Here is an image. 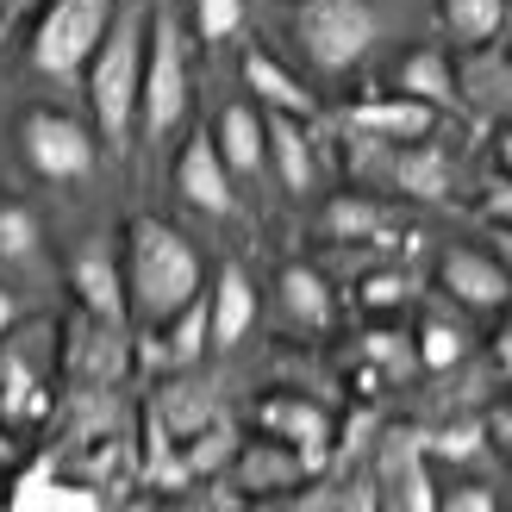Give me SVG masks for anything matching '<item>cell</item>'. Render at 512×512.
Instances as JSON below:
<instances>
[{"mask_svg":"<svg viewBox=\"0 0 512 512\" xmlns=\"http://www.w3.org/2000/svg\"><path fill=\"white\" fill-rule=\"evenodd\" d=\"M488 438H500V444H512V406H500V413L488 419Z\"/></svg>","mask_w":512,"mask_h":512,"instance_id":"e575fe53","label":"cell"},{"mask_svg":"<svg viewBox=\"0 0 512 512\" xmlns=\"http://www.w3.org/2000/svg\"><path fill=\"white\" fill-rule=\"evenodd\" d=\"M363 350H369V363L394 369V375H406V369L419 363V344H413V338H400V331H375V338H369Z\"/></svg>","mask_w":512,"mask_h":512,"instance_id":"4316f807","label":"cell"},{"mask_svg":"<svg viewBox=\"0 0 512 512\" xmlns=\"http://www.w3.org/2000/svg\"><path fill=\"white\" fill-rule=\"evenodd\" d=\"M438 281H444V294H456L463 306H475V313H500V306H512V275H506L500 256H481V250H444Z\"/></svg>","mask_w":512,"mask_h":512,"instance_id":"9c48e42d","label":"cell"},{"mask_svg":"<svg viewBox=\"0 0 512 512\" xmlns=\"http://www.w3.org/2000/svg\"><path fill=\"white\" fill-rule=\"evenodd\" d=\"M50 512H100V494H94V488H69V481H57Z\"/></svg>","mask_w":512,"mask_h":512,"instance_id":"1f68e13d","label":"cell"},{"mask_svg":"<svg viewBox=\"0 0 512 512\" xmlns=\"http://www.w3.org/2000/svg\"><path fill=\"white\" fill-rule=\"evenodd\" d=\"M444 32L456 38V44H469V50H481L500 25H506V0H444Z\"/></svg>","mask_w":512,"mask_h":512,"instance_id":"ffe728a7","label":"cell"},{"mask_svg":"<svg viewBox=\"0 0 512 512\" xmlns=\"http://www.w3.org/2000/svg\"><path fill=\"white\" fill-rule=\"evenodd\" d=\"M213 144H219V157H225V169H232V175H263V163H269L263 107H244V100H238V107H225Z\"/></svg>","mask_w":512,"mask_h":512,"instance_id":"7c38bea8","label":"cell"},{"mask_svg":"<svg viewBox=\"0 0 512 512\" xmlns=\"http://www.w3.org/2000/svg\"><path fill=\"white\" fill-rule=\"evenodd\" d=\"M200 294V256L194 244L163 219H132L125 244V300L144 325H169Z\"/></svg>","mask_w":512,"mask_h":512,"instance_id":"6da1fadb","label":"cell"},{"mask_svg":"<svg viewBox=\"0 0 512 512\" xmlns=\"http://www.w3.org/2000/svg\"><path fill=\"white\" fill-rule=\"evenodd\" d=\"M294 38L306 63L325 75H344L369 57L375 44V7L369 0H300L294 7Z\"/></svg>","mask_w":512,"mask_h":512,"instance_id":"277c9868","label":"cell"},{"mask_svg":"<svg viewBox=\"0 0 512 512\" xmlns=\"http://www.w3.org/2000/svg\"><path fill=\"white\" fill-rule=\"evenodd\" d=\"M494 157H500V175H512V125H500V138H494Z\"/></svg>","mask_w":512,"mask_h":512,"instance_id":"d590c367","label":"cell"},{"mask_svg":"<svg viewBox=\"0 0 512 512\" xmlns=\"http://www.w3.org/2000/svg\"><path fill=\"white\" fill-rule=\"evenodd\" d=\"M363 300H369V306H394V300H406V275H369V281H363Z\"/></svg>","mask_w":512,"mask_h":512,"instance_id":"d6a6232c","label":"cell"},{"mask_svg":"<svg viewBox=\"0 0 512 512\" xmlns=\"http://www.w3.org/2000/svg\"><path fill=\"white\" fill-rule=\"evenodd\" d=\"M394 88L413 94V100H425V107H438V113L463 107V88H456V69H450L444 50H413V57L394 69Z\"/></svg>","mask_w":512,"mask_h":512,"instance_id":"9a60e30c","label":"cell"},{"mask_svg":"<svg viewBox=\"0 0 512 512\" xmlns=\"http://www.w3.org/2000/svg\"><path fill=\"white\" fill-rule=\"evenodd\" d=\"M463 331H456V325H444V319H431L425 331H419V363L425 369H456V363H463Z\"/></svg>","mask_w":512,"mask_h":512,"instance_id":"cb8c5ba5","label":"cell"},{"mask_svg":"<svg viewBox=\"0 0 512 512\" xmlns=\"http://www.w3.org/2000/svg\"><path fill=\"white\" fill-rule=\"evenodd\" d=\"M144 32L150 19L144 13H119L113 32L100 38V50L88 57V107L107 150H125L138 125V88H144Z\"/></svg>","mask_w":512,"mask_h":512,"instance_id":"7a4b0ae2","label":"cell"},{"mask_svg":"<svg viewBox=\"0 0 512 512\" xmlns=\"http://www.w3.org/2000/svg\"><path fill=\"white\" fill-rule=\"evenodd\" d=\"M207 300H213V350H232L244 331L256 325V288H250V275L238 263H225Z\"/></svg>","mask_w":512,"mask_h":512,"instance_id":"5bb4252c","label":"cell"},{"mask_svg":"<svg viewBox=\"0 0 512 512\" xmlns=\"http://www.w3.org/2000/svg\"><path fill=\"white\" fill-rule=\"evenodd\" d=\"M256 425H263L275 444H288L300 456V469H319L325 450H331V413L319 400H306V394L263 400V406H256Z\"/></svg>","mask_w":512,"mask_h":512,"instance_id":"52a82bcc","label":"cell"},{"mask_svg":"<svg viewBox=\"0 0 512 512\" xmlns=\"http://www.w3.org/2000/svg\"><path fill=\"white\" fill-rule=\"evenodd\" d=\"M188 463L194 469H219L225 463V431H213V438H207V431H194V456H188Z\"/></svg>","mask_w":512,"mask_h":512,"instance_id":"836d02e7","label":"cell"},{"mask_svg":"<svg viewBox=\"0 0 512 512\" xmlns=\"http://www.w3.org/2000/svg\"><path fill=\"white\" fill-rule=\"evenodd\" d=\"M169 325H175V331H169V350H163V356H169V363H194V356L207 350V338H213V300L194 294Z\"/></svg>","mask_w":512,"mask_h":512,"instance_id":"7402d4cb","label":"cell"},{"mask_svg":"<svg viewBox=\"0 0 512 512\" xmlns=\"http://www.w3.org/2000/svg\"><path fill=\"white\" fill-rule=\"evenodd\" d=\"M69 369L88 375V381H113V375H125V325L82 313V319H75V344H69Z\"/></svg>","mask_w":512,"mask_h":512,"instance_id":"4fadbf2b","label":"cell"},{"mask_svg":"<svg viewBox=\"0 0 512 512\" xmlns=\"http://www.w3.org/2000/svg\"><path fill=\"white\" fill-rule=\"evenodd\" d=\"M481 219L488 225H512V175H494L488 194H481Z\"/></svg>","mask_w":512,"mask_h":512,"instance_id":"f546056e","label":"cell"},{"mask_svg":"<svg viewBox=\"0 0 512 512\" xmlns=\"http://www.w3.org/2000/svg\"><path fill=\"white\" fill-rule=\"evenodd\" d=\"M107 32H113V0H44L32 25V69L38 75L88 69Z\"/></svg>","mask_w":512,"mask_h":512,"instance_id":"5b68a950","label":"cell"},{"mask_svg":"<svg viewBox=\"0 0 512 512\" xmlns=\"http://www.w3.org/2000/svg\"><path fill=\"white\" fill-rule=\"evenodd\" d=\"M481 438H488V425H450L438 438H419L425 456H438V463H475L481 456Z\"/></svg>","mask_w":512,"mask_h":512,"instance_id":"d4e9b609","label":"cell"},{"mask_svg":"<svg viewBox=\"0 0 512 512\" xmlns=\"http://www.w3.org/2000/svg\"><path fill=\"white\" fill-rule=\"evenodd\" d=\"M244 25V0H194V32L207 44H225Z\"/></svg>","mask_w":512,"mask_h":512,"instance_id":"484cf974","label":"cell"},{"mask_svg":"<svg viewBox=\"0 0 512 512\" xmlns=\"http://www.w3.org/2000/svg\"><path fill=\"white\" fill-rule=\"evenodd\" d=\"M344 125H350V138H369V144H419V138H431L438 132V107H425V100H413V94H381V100H363V107H350L344 113Z\"/></svg>","mask_w":512,"mask_h":512,"instance_id":"ba28073f","label":"cell"},{"mask_svg":"<svg viewBox=\"0 0 512 512\" xmlns=\"http://www.w3.org/2000/svg\"><path fill=\"white\" fill-rule=\"evenodd\" d=\"M188 107V44L175 13H157L144 32V88H138V132L150 144H163L175 132V119Z\"/></svg>","mask_w":512,"mask_h":512,"instance_id":"3957f363","label":"cell"},{"mask_svg":"<svg viewBox=\"0 0 512 512\" xmlns=\"http://www.w3.org/2000/svg\"><path fill=\"white\" fill-rule=\"evenodd\" d=\"M263 132H269V163H275V175L294 194H306V188H313V144H306V125L294 113H269L263 107Z\"/></svg>","mask_w":512,"mask_h":512,"instance_id":"ac0fdd59","label":"cell"},{"mask_svg":"<svg viewBox=\"0 0 512 512\" xmlns=\"http://www.w3.org/2000/svg\"><path fill=\"white\" fill-rule=\"evenodd\" d=\"M456 88L475 94L481 113H512V63H500V57H475Z\"/></svg>","mask_w":512,"mask_h":512,"instance_id":"44dd1931","label":"cell"},{"mask_svg":"<svg viewBox=\"0 0 512 512\" xmlns=\"http://www.w3.org/2000/svg\"><path fill=\"white\" fill-rule=\"evenodd\" d=\"M50 494H57V481H50V469H32L13 488V500H7V512H50Z\"/></svg>","mask_w":512,"mask_h":512,"instance_id":"f1b7e54d","label":"cell"},{"mask_svg":"<svg viewBox=\"0 0 512 512\" xmlns=\"http://www.w3.org/2000/svg\"><path fill=\"white\" fill-rule=\"evenodd\" d=\"M19 144H25V163H32L44 182H75V175L94 169V138H88V125H75L69 113H50V107L25 113Z\"/></svg>","mask_w":512,"mask_h":512,"instance_id":"8992f818","label":"cell"},{"mask_svg":"<svg viewBox=\"0 0 512 512\" xmlns=\"http://www.w3.org/2000/svg\"><path fill=\"white\" fill-rule=\"evenodd\" d=\"M281 306H288V319L306 325V331H325L331 325V294H325L319 269H306V263L281 269Z\"/></svg>","mask_w":512,"mask_h":512,"instance_id":"d6986e66","label":"cell"},{"mask_svg":"<svg viewBox=\"0 0 512 512\" xmlns=\"http://www.w3.org/2000/svg\"><path fill=\"white\" fill-rule=\"evenodd\" d=\"M494 244H500V263H506V275H512V225H494Z\"/></svg>","mask_w":512,"mask_h":512,"instance_id":"f35d334b","label":"cell"},{"mask_svg":"<svg viewBox=\"0 0 512 512\" xmlns=\"http://www.w3.org/2000/svg\"><path fill=\"white\" fill-rule=\"evenodd\" d=\"M38 244V225L25 207H0V256H25Z\"/></svg>","mask_w":512,"mask_h":512,"instance_id":"83f0119b","label":"cell"},{"mask_svg":"<svg viewBox=\"0 0 512 512\" xmlns=\"http://www.w3.org/2000/svg\"><path fill=\"white\" fill-rule=\"evenodd\" d=\"M438 512H500V506L488 488H450V494H438Z\"/></svg>","mask_w":512,"mask_h":512,"instance_id":"4dcf8cb0","label":"cell"},{"mask_svg":"<svg viewBox=\"0 0 512 512\" xmlns=\"http://www.w3.org/2000/svg\"><path fill=\"white\" fill-rule=\"evenodd\" d=\"M13 319H19V300L0 288V338H7V325H13Z\"/></svg>","mask_w":512,"mask_h":512,"instance_id":"74e56055","label":"cell"},{"mask_svg":"<svg viewBox=\"0 0 512 512\" xmlns=\"http://www.w3.org/2000/svg\"><path fill=\"white\" fill-rule=\"evenodd\" d=\"M75 294H82V313H94V319L125 325V313H132L125 275L107 263V250H82V263H75Z\"/></svg>","mask_w":512,"mask_h":512,"instance_id":"e0dca14e","label":"cell"},{"mask_svg":"<svg viewBox=\"0 0 512 512\" xmlns=\"http://www.w3.org/2000/svg\"><path fill=\"white\" fill-rule=\"evenodd\" d=\"M244 88L256 94V107H269V113H294V119H313V94H306L288 69H281L269 50H250L244 57Z\"/></svg>","mask_w":512,"mask_h":512,"instance_id":"2e32d148","label":"cell"},{"mask_svg":"<svg viewBox=\"0 0 512 512\" xmlns=\"http://www.w3.org/2000/svg\"><path fill=\"white\" fill-rule=\"evenodd\" d=\"M450 182H456V163H450L444 144H431V138L400 144V157H394V188H400L406 200H425V207H438V200L450 194Z\"/></svg>","mask_w":512,"mask_h":512,"instance_id":"8fae6325","label":"cell"},{"mask_svg":"<svg viewBox=\"0 0 512 512\" xmlns=\"http://www.w3.org/2000/svg\"><path fill=\"white\" fill-rule=\"evenodd\" d=\"M7 456H13V444H7V431H0V463H7Z\"/></svg>","mask_w":512,"mask_h":512,"instance_id":"60d3db41","label":"cell"},{"mask_svg":"<svg viewBox=\"0 0 512 512\" xmlns=\"http://www.w3.org/2000/svg\"><path fill=\"white\" fill-rule=\"evenodd\" d=\"M32 7H44V0H0V19H19V13H32Z\"/></svg>","mask_w":512,"mask_h":512,"instance_id":"ab89813d","label":"cell"},{"mask_svg":"<svg viewBox=\"0 0 512 512\" xmlns=\"http://www.w3.org/2000/svg\"><path fill=\"white\" fill-rule=\"evenodd\" d=\"M494 356H500V369L512 375V319L500 325V338H494Z\"/></svg>","mask_w":512,"mask_h":512,"instance_id":"8d00e7d4","label":"cell"},{"mask_svg":"<svg viewBox=\"0 0 512 512\" xmlns=\"http://www.w3.org/2000/svg\"><path fill=\"white\" fill-rule=\"evenodd\" d=\"M175 188H182V200L194 213H213V219L232 213V169H225L219 144L207 132L194 144H182V157H175Z\"/></svg>","mask_w":512,"mask_h":512,"instance_id":"30bf717a","label":"cell"},{"mask_svg":"<svg viewBox=\"0 0 512 512\" xmlns=\"http://www.w3.org/2000/svg\"><path fill=\"white\" fill-rule=\"evenodd\" d=\"M325 225H331V238H375L381 232V207L363 200V194H338L331 213H325Z\"/></svg>","mask_w":512,"mask_h":512,"instance_id":"603a6c76","label":"cell"}]
</instances>
